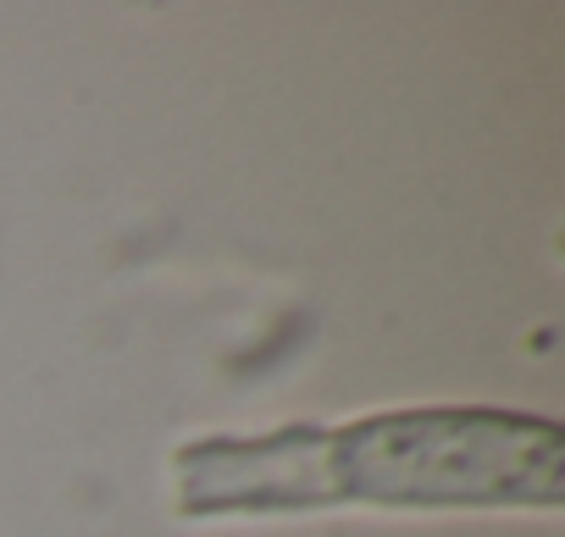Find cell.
<instances>
[{"label":"cell","mask_w":565,"mask_h":537,"mask_svg":"<svg viewBox=\"0 0 565 537\" xmlns=\"http://www.w3.org/2000/svg\"><path fill=\"white\" fill-rule=\"evenodd\" d=\"M328 476L322 498H554L559 443L537 421L499 416H394L355 432H282L255 454L260 504H311V482Z\"/></svg>","instance_id":"obj_1"}]
</instances>
